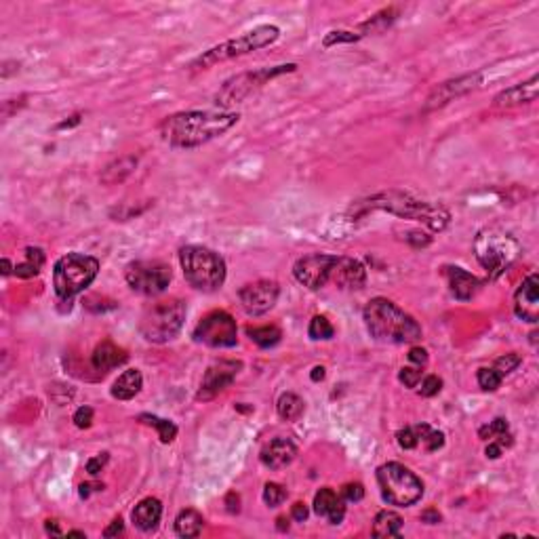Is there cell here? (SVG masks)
<instances>
[{
    "instance_id": "cell-1",
    "label": "cell",
    "mask_w": 539,
    "mask_h": 539,
    "mask_svg": "<svg viewBox=\"0 0 539 539\" xmlns=\"http://www.w3.org/2000/svg\"><path fill=\"white\" fill-rule=\"evenodd\" d=\"M238 112L226 110H187L167 116L158 124V133L165 144L175 150H192L200 148L226 131H230L238 122Z\"/></svg>"
},
{
    "instance_id": "cell-2",
    "label": "cell",
    "mask_w": 539,
    "mask_h": 539,
    "mask_svg": "<svg viewBox=\"0 0 539 539\" xmlns=\"http://www.w3.org/2000/svg\"><path fill=\"white\" fill-rule=\"evenodd\" d=\"M366 331L383 344H415L422 340L419 323L386 297H375L362 312Z\"/></svg>"
},
{
    "instance_id": "cell-3",
    "label": "cell",
    "mask_w": 539,
    "mask_h": 539,
    "mask_svg": "<svg viewBox=\"0 0 539 539\" xmlns=\"http://www.w3.org/2000/svg\"><path fill=\"white\" fill-rule=\"evenodd\" d=\"M360 207L364 209V213L371 209L377 211H388L400 219H413L419 221L424 226H428L432 232H443L451 221V213L439 202H428V200H419L407 192H398V190H390V192H379L366 200L360 202Z\"/></svg>"
},
{
    "instance_id": "cell-4",
    "label": "cell",
    "mask_w": 539,
    "mask_h": 539,
    "mask_svg": "<svg viewBox=\"0 0 539 539\" xmlns=\"http://www.w3.org/2000/svg\"><path fill=\"white\" fill-rule=\"evenodd\" d=\"M521 243L502 228H482L474 238V255L478 264L487 270L489 278H499L521 257Z\"/></svg>"
},
{
    "instance_id": "cell-5",
    "label": "cell",
    "mask_w": 539,
    "mask_h": 539,
    "mask_svg": "<svg viewBox=\"0 0 539 539\" xmlns=\"http://www.w3.org/2000/svg\"><path fill=\"white\" fill-rule=\"evenodd\" d=\"M187 306L180 297L148 303L139 316V333L150 344H167L180 335L185 323Z\"/></svg>"
},
{
    "instance_id": "cell-6",
    "label": "cell",
    "mask_w": 539,
    "mask_h": 539,
    "mask_svg": "<svg viewBox=\"0 0 539 539\" xmlns=\"http://www.w3.org/2000/svg\"><path fill=\"white\" fill-rule=\"evenodd\" d=\"M180 264L190 286L196 291L213 293L226 282V262L209 247L187 245L180 251Z\"/></svg>"
},
{
    "instance_id": "cell-7",
    "label": "cell",
    "mask_w": 539,
    "mask_h": 539,
    "mask_svg": "<svg viewBox=\"0 0 539 539\" xmlns=\"http://www.w3.org/2000/svg\"><path fill=\"white\" fill-rule=\"evenodd\" d=\"M280 38V28L276 25H257L251 32L240 34L238 38H230L217 47H211L209 51H204L198 59H194L190 64V70H209L221 62L234 59V57H243L249 53H255L264 47L274 45Z\"/></svg>"
},
{
    "instance_id": "cell-8",
    "label": "cell",
    "mask_w": 539,
    "mask_h": 539,
    "mask_svg": "<svg viewBox=\"0 0 539 539\" xmlns=\"http://www.w3.org/2000/svg\"><path fill=\"white\" fill-rule=\"evenodd\" d=\"M99 274V260L85 253H68L53 266V286L59 301H72Z\"/></svg>"
},
{
    "instance_id": "cell-9",
    "label": "cell",
    "mask_w": 539,
    "mask_h": 539,
    "mask_svg": "<svg viewBox=\"0 0 539 539\" xmlns=\"http://www.w3.org/2000/svg\"><path fill=\"white\" fill-rule=\"evenodd\" d=\"M377 485L383 502L390 506L409 508L424 497L422 478L398 461H388L377 468Z\"/></svg>"
},
{
    "instance_id": "cell-10",
    "label": "cell",
    "mask_w": 539,
    "mask_h": 539,
    "mask_svg": "<svg viewBox=\"0 0 539 539\" xmlns=\"http://www.w3.org/2000/svg\"><path fill=\"white\" fill-rule=\"evenodd\" d=\"M297 66L295 64H282V66H272V68H260L253 72H243L238 76H232L230 81L224 83V87L217 91L215 95V103L219 108H232L240 101H245L251 93L262 89L264 85H268L270 81L295 72Z\"/></svg>"
},
{
    "instance_id": "cell-11",
    "label": "cell",
    "mask_w": 539,
    "mask_h": 539,
    "mask_svg": "<svg viewBox=\"0 0 539 539\" xmlns=\"http://www.w3.org/2000/svg\"><path fill=\"white\" fill-rule=\"evenodd\" d=\"M171 278H173L171 266L161 260H137L124 268L127 284L135 293H141L148 297H156L165 293Z\"/></svg>"
},
{
    "instance_id": "cell-12",
    "label": "cell",
    "mask_w": 539,
    "mask_h": 539,
    "mask_svg": "<svg viewBox=\"0 0 539 539\" xmlns=\"http://www.w3.org/2000/svg\"><path fill=\"white\" fill-rule=\"evenodd\" d=\"M192 337L209 348H232L238 344V327L232 314L226 310H213L200 318Z\"/></svg>"
},
{
    "instance_id": "cell-13",
    "label": "cell",
    "mask_w": 539,
    "mask_h": 539,
    "mask_svg": "<svg viewBox=\"0 0 539 539\" xmlns=\"http://www.w3.org/2000/svg\"><path fill=\"white\" fill-rule=\"evenodd\" d=\"M337 264V255L327 253H312L295 262L293 276L299 284H303L310 291H318L327 286L333 278V268Z\"/></svg>"
},
{
    "instance_id": "cell-14",
    "label": "cell",
    "mask_w": 539,
    "mask_h": 539,
    "mask_svg": "<svg viewBox=\"0 0 539 539\" xmlns=\"http://www.w3.org/2000/svg\"><path fill=\"white\" fill-rule=\"evenodd\" d=\"M243 371V360H217L213 362L200 381V388L196 392V400L209 402L215 396H219L226 388H230L236 379V375Z\"/></svg>"
},
{
    "instance_id": "cell-15",
    "label": "cell",
    "mask_w": 539,
    "mask_h": 539,
    "mask_svg": "<svg viewBox=\"0 0 539 539\" xmlns=\"http://www.w3.org/2000/svg\"><path fill=\"white\" fill-rule=\"evenodd\" d=\"M278 295L280 286L276 280H255L238 291V301L249 316H262L276 306Z\"/></svg>"
},
{
    "instance_id": "cell-16",
    "label": "cell",
    "mask_w": 539,
    "mask_h": 539,
    "mask_svg": "<svg viewBox=\"0 0 539 539\" xmlns=\"http://www.w3.org/2000/svg\"><path fill=\"white\" fill-rule=\"evenodd\" d=\"M480 85H482V74L480 72H470V74H463V76L445 81V83L436 85L434 89L430 91V95L426 99V105H424V112H432V110L445 108L451 101H455V99L476 91Z\"/></svg>"
},
{
    "instance_id": "cell-17",
    "label": "cell",
    "mask_w": 539,
    "mask_h": 539,
    "mask_svg": "<svg viewBox=\"0 0 539 539\" xmlns=\"http://www.w3.org/2000/svg\"><path fill=\"white\" fill-rule=\"evenodd\" d=\"M514 312L521 320L535 325L539 320V276L529 274L514 295Z\"/></svg>"
},
{
    "instance_id": "cell-18",
    "label": "cell",
    "mask_w": 539,
    "mask_h": 539,
    "mask_svg": "<svg viewBox=\"0 0 539 539\" xmlns=\"http://www.w3.org/2000/svg\"><path fill=\"white\" fill-rule=\"evenodd\" d=\"M333 284H337L340 289H348V291H357L362 289L366 282V270L360 264L359 260L352 257H337V264L333 268Z\"/></svg>"
},
{
    "instance_id": "cell-19",
    "label": "cell",
    "mask_w": 539,
    "mask_h": 539,
    "mask_svg": "<svg viewBox=\"0 0 539 539\" xmlns=\"http://www.w3.org/2000/svg\"><path fill=\"white\" fill-rule=\"evenodd\" d=\"M297 457V445L291 439H274L260 453L262 463L270 470H282Z\"/></svg>"
},
{
    "instance_id": "cell-20",
    "label": "cell",
    "mask_w": 539,
    "mask_h": 539,
    "mask_svg": "<svg viewBox=\"0 0 539 539\" xmlns=\"http://www.w3.org/2000/svg\"><path fill=\"white\" fill-rule=\"evenodd\" d=\"M314 512L329 518L331 525H340L346 516V499L337 495L331 487H323L314 495Z\"/></svg>"
},
{
    "instance_id": "cell-21",
    "label": "cell",
    "mask_w": 539,
    "mask_h": 539,
    "mask_svg": "<svg viewBox=\"0 0 539 539\" xmlns=\"http://www.w3.org/2000/svg\"><path fill=\"white\" fill-rule=\"evenodd\" d=\"M445 276H447V280H449L451 293H453L459 301L472 299V297L480 291V286H482V282H480L474 274H470L468 270L459 268V266H447V268H445Z\"/></svg>"
},
{
    "instance_id": "cell-22",
    "label": "cell",
    "mask_w": 539,
    "mask_h": 539,
    "mask_svg": "<svg viewBox=\"0 0 539 539\" xmlns=\"http://www.w3.org/2000/svg\"><path fill=\"white\" fill-rule=\"evenodd\" d=\"M131 518H133V525H135L139 531H144V533L154 531V529L158 527L161 518H163V504H161V499H156V497H146V499H141V502L133 508Z\"/></svg>"
},
{
    "instance_id": "cell-23",
    "label": "cell",
    "mask_w": 539,
    "mask_h": 539,
    "mask_svg": "<svg viewBox=\"0 0 539 539\" xmlns=\"http://www.w3.org/2000/svg\"><path fill=\"white\" fill-rule=\"evenodd\" d=\"M127 360H129V354H127L122 348H118L114 342L105 340V342H101V344L93 350L91 364H93V369L99 371V373H110L112 369L122 366Z\"/></svg>"
},
{
    "instance_id": "cell-24",
    "label": "cell",
    "mask_w": 539,
    "mask_h": 539,
    "mask_svg": "<svg viewBox=\"0 0 539 539\" xmlns=\"http://www.w3.org/2000/svg\"><path fill=\"white\" fill-rule=\"evenodd\" d=\"M538 99V76H531L527 83H518L510 89L502 91L495 97L497 108H516L523 103H531Z\"/></svg>"
},
{
    "instance_id": "cell-25",
    "label": "cell",
    "mask_w": 539,
    "mask_h": 539,
    "mask_svg": "<svg viewBox=\"0 0 539 539\" xmlns=\"http://www.w3.org/2000/svg\"><path fill=\"white\" fill-rule=\"evenodd\" d=\"M144 386V377H141V371L139 369H127L124 373L118 375V379L112 383V396L116 400H131L139 394Z\"/></svg>"
},
{
    "instance_id": "cell-26",
    "label": "cell",
    "mask_w": 539,
    "mask_h": 539,
    "mask_svg": "<svg viewBox=\"0 0 539 539\" xmlns=\"http://www.w3.org/2000/svg\"><path fill=\"white\" fill-rule=\"evenodd\" d=\"M405 521L394 510H381L377 512L373 521V538H398Z\"/></svg>"
},
{
    "instance_id": "cell-27",
    "label": "cell",
    "mask_w": 539,
    "mask_h": 539,
    "mask_svg": "<svg viewBox=\"0 0 539 539\" xmlns=\"http://www.w3.org/2000/svg\"><path fill=\"white\" fill-rule=\"evenodd\" d=\"M135 167H137V156H120L101 171V183L105 185L122 183L135 171Z\"/></svg>"
},
{
    "instance_id": "cell-28",
    "label": "cell",
    "mask_w": 539,
    "mask_h": 539,
    "mask_svg": "<svg viewBox=\"0 0 539 539\" xmlns=\"http://www.w3.org/2000/svg\"><path fill=\"white\" fill-rule=\"evenodd\" d=\"M202 527H204V518L194 508L181 510L178 518H175V533L180 538H198Z\"/></svg>"
},
{
    "instance_id": "cell-29",
    "label": "cell",
    "mask_w": 539,
    "mask_h": 539,
    "mask_svg": "<svg viewBox=\"0 0 539 539\" xmlns=\"http://www.w3.org/2000/svg\"><path fill=\"white\" fill-rule=\"evenodd\" d=\"M398 17V8L396 6H388L379 13H375L371 19H366L364 23H360L359 34L360 36H369V34H381L386 32Z\"/></svg>"
},
{
    "instance_id": "cell-30",
    "label": "cell",
    "mask_w": 539,
    "mask_h": 539,
    "mask_svg": "<svg viewBox=\"0 0 539 539\" xmlns=\"http://www.w3.org/2000/svg\"><path fill=\"white\" fill-rule=\"evenodd\" d=\"M276 411L284 422H297L306 411V402L295 392H284V394L278 396Z\"/></svg>"
},
{
    "instance_id": "cell-31",
    "label": "cell",
    "mask_w": 539,
    "mask_h": 539,
    "mask_svg": "<svg viewBox=\"0 0 539 539\" xmlns=\"http://www.w3.org/2000/svg\"><path fill=\"white\" fill-rule=\"evenodd\" d=\"M137 422L156 428L158 439H161V443H165V445L173 443L175 436H178V426H175L173 422H169V419H163V417H156V415H150V413H141V415L137 417Z\"/></svg>"
},
{
    "instance_id": "cell-32",
    "label": "cell",
    "mask_w": 539,
    "mask_h": 539,
    "mask_svg": "<svg viewBox=\"0 0 539 539\" xmlns=\"http://www.w3.org/2000/svg\"><path fill=\"white\" fill-rule=\"evenodd\" d=\"M247 335L251 337V342H255L260 348H274L280 337L282 331L274 325H266V327H247Z\"/></svg>"
},
{
    "instance_id": "cell-33",
    "label": "cell",
    "mask_w": 539,
    "mask_h": 539,
    "mask_svg": "<svg viewBox=\"0 0 539 539\" xmlns=\"http://www.w3.org/2000/svg\"><path fill=\"white\" fill-rule=\"evenodd\" d=\"M415 432H417L419 445L428 451V453H434V451L445 447V434H443L441 430H434V428L428 426V424H417V426H415Z\"/></svg>"
},
{
    "instance_id": "cell-34",
    "label": "cell",
    "mask_w": 539,
    "mask_h": 539,
    "mask_svg": "<svg viewBox=\"0 0 539 539\" xmlns=\"http://www.w3.org/2000/svg\"><path fill=\"white\" fill-rule=\"evenodd\" d=\"M308 335H310V340H314V342H320V340H333V335H335V327L329 323V318H327V316H314V318L310 320Z\"/></svg>"
},
{
    "instance_id": "cell-35",
    "label": "cell",
    "mask_w": 539,
    "mask_h": 539,
    "mask_svg": "<svg viewBox=\"0 0 539 539\" xmlns=\"http://www.w3.org/2000/svg\"><path fill=\"white\" fill-rule=\"evenodd\" d=\"M476 379H478V386H480L485 392H495V390L502 386V381H504V377H502L493 366H482V369H478Z\"/></svg>"
},
{
    "instance_id": "cell-36",
    "label": "cell",
    "mask_w": 539,
    "mask_h": 539,
    "mask_svg": "<svg viewBox=\"0 0 539 539\" xmlns=\"http://www.w3.org/2000/svg\"><path fill=\"white\" fill-rule=\"evenodd\" d=\"M360 36L359 32H348V30H333L329 32L325 38H323V47L329 49V47H335V45H352V42H359Z\"/></svg>"
},
{
    "instance_id": "cell-37",
    "label": "cell",
    "mask_w": 539,
    "mask_h": 539,
    "mask_svg": "<svg viewBox=\"0 0 539 539\" xmlns=\"http://www.w3.org/2000/svg\"><path fill=\"white\" fill-rule=\"evenodd\" d=\"M264 504L270 506V508H276V506H280L284 499H286V489L282 487V485H278V482H266V487H264Z\"/></svg>"
},
{
    "instance_id": "cell-38",
    "label": "cell",
    "mask_w": 539,
    "mask_h": 539,
    "mask_svg": "<svg viewBox=\"0 0 539 539\" xmlns=\"http://www.w3.org/2000/svg\"><path fill=\"white\" fill-rule=\"evenodd\" d=\"M504 434H508V422H506L504 417H497V419H493L489 426H482V428L478 430V436H480L482 441L499 439V436H504Z\"/></svg>"
},
{
    "instance_id": "cell-39",
    "label": "cell",
    "mask_w": 539,
    "mask_h": 539,
    "mask_svg": "<svg viewBox=\"0 0 539 539\" xmlns=\"http://www.w3.org/2000/svg\"><path fill=\"white\" fill-rule=\"evenodd\" d=\"M521 364H523V359H521V354H516V352H510V354H504V357H499V359L495 360L493 369H495V371H497L502 377H506V375H510L512 371H516Z\"/></svg>"
},
{
    "instance_id": "cell-40",
    "label": "cell",
    "mask_w": 539,
    "mask_h": 539,
    "mask_svg": "<svg viewBox=\"0 0 539 539\" xmlns=\"http://www.w3.org/2000/svg\"><path fill=\"white\" fill-rule=\"evenodd\" d=\"M396 443L398 447L405 451L417 449L419 447V441H417V432H415V426H407L402 430L396 432Z\"/></svg>"
},
{
    "instance_id": "cell-41",
    "label": "cell",
    "mask_w": 539,
    "mask_h": 539,
    "mask_svg": "<svg viewBox=\"0 0 539 539\" xmlns=\"http://www.w3.org/2000/svg\"><path fill=\"white\" fill-rule=\"evenodd\" d=\"M422 366H402L400 373H398V379L400 383H405V388H417V383L422 381Z\"/></svg>"
},
{
    "instance_id": "cell-42",
    "label": "cell",
    "mask_w": 539,
    "mask_h": 539,
    "mask_svg": "<svg viewBox=\"0 0 539 539\" xmlns=\"http://www.w3.org/2000/svg\"><path fill=\"white\" fill-rule=\"evenodd\" d=\"M441 388H443V379L436 377V375H428V377H424V381H422L419 394H422L424 398H432V396H436V394L441 392Z\"/></svg>"
},
{
    "instance_id": "cell-43",
    "label": "cell",
    "mask_w": 539,
    "mask_h": 539,
    "mask_svg": "<svg viewBox=\"0 0 539 539\" xmlns=\"http://www.w3.org/2000/svg\"><path fill=\"white\" fill-rule=\"evenodd\" d=\"M342 497H344L346 502H360V499L364 497V487H362L360 482H348V485H344V489H342Z\"/></svg>"
},
{
    "instance_id": "cell-44",
    "label": "cell",
    "mask_w": 539,
    "mask_h": 539,
    "mask_svg": "<svg viewBox=\"0 0 539 539\" xmlns=\"http://www.w3.org/2000/svg\"><path fill=\"white\" fill-rule=\"evenodd\" d=\"M93 409L91 407H81V409H76V413H74V417H72V422L76 424V428H81V430H85V428H91V424H93Z\"/></svg>"
},
{
    "instance_id": "cell-45",
    "label": "cell",
    "mask_w": 539,
    "mask_h": 539,
    "mask_svg": "<svg viewBox=\"0 0 539 539\" xmlns=\"http://www.w3.org/2000/svg\"><path fill=\"white\" fill-rule=\"evenodd\" d=\"M108 459H110V455L108 453H99V455H95V457H91L89 461L85 463V470L89 472L91 476H97L103 468H105V463H108Z\"/></svg>"
},
{
    "instance_id": "cell-46",
    "label": "cell",
    "mask_w": 539,
    "mask_h": 539,
    "mask_svg": "<svg viewBox=\"0 0 539 539\" xmlns=\"http://www.w3.org/2000/svg\"><path fill=\"white\" fill-rule=\"evenodd\" d=\"M25 260L40 270L45 266V251L38 249V247H28V249H25Z\"/></svg>"
},
{
    "instance_id": "cell-47",
    "label": "cell",
    "mask_w": 539,
    "mask_h": 539,
    "mask_svg": "<svg viewBox=\"0 0 539 539\" xmlns=\"http://www.w3.org/2000/svg\"><path fill=\"white\" fill-rule=\"evenodd\" d=\"M13 272H15V276H17V278H34V276H38V272H40V270L25 260L23 264H17Z\"/></svg>"
},
{
    "instance_id": "cell-48",
    "label": "cell",
    "mask_w": 539,
    "mask_h": 539,
    "mask_svg": "<svg viewBox=\"0 0 539 539\" xmlns=\"http://www.w3.org/2000/svg\"><path fill=\"white\" fill-rule=\"evenodd\" d=\"M409 360L415 364V366H426L428 364V350H424V348H419V346H413L411 350H409Z\"/></svg>"
},
{
    "instance_id": "cell-49",
    "label": "cell",
    "mask_w": 539,
    "mask_h": 539,
    "mask_svg": "<svg viewBox=\"0 0 539 539\" xmlns=\"http://www.w3.org/2000/svg\"><path fill=\"white\" fill-rule=\"evenodd\" d=\"M407 240L413 245V247H428L430 243H432V236H428V234H424V232H409V236H407Z\"/></svg>"
},
{
    "instance_id": "cell-50",
    "label": "cell",
    "mask_w": 539,
    "mask_h": 539,
    "mask_svg": "<svg viewBox=\"0 0 539 539\" xmlns=\"http://www.w3.org/2000/svg\"><path fill=\"white\" fill-rule=\"evenodd\" d=\"M308 506L303 504V502H295L293 506H291V518L293 521H297V523H303L306 518H308Z\"/></svg>"
},
{
    "instance_id": "cell-51",
    "label": "cell",
    "mask_w": 539,
    "mask_h": 539,
    "mask_svg": "<svg viewBox=\"0 0 539 539\" xmlns=\"http://www.w3.org/2000/svg\"><path fill=\"white\" fill-rule=\"evenodd\" d=\"M419 518H422V523H426V525H439V523L443 521V516H441V512H439L436 508H428V510H424Z\"/></svg>"
},
{
    "instance_id": "cell-52",
    "label": "cell",
    "mask_w": 539,
    "mask_h": 539,
    "mask_svg": "<svg viewBox=\"0 0 539 539\" xmlns=\"http://www.w3.org/2000/svg\"><path fill=\"white\" fill-rule=\"evenodd\" d=\"M122 531H124V523H122V518L118 516V518L112 521V525H110L108 529H103V538H116V535H120Z\"/></svg>"
},
{
    "instance_id": "cell-53",
    "label": "cell",
    "mask_w": 539,
    "mask_h": 539,
    "mask_svg": "<svg viewBox=\"0 0 539 539\" xmlns=\"http://www.w3.org/2000/svg\"><path fill=\"white\" fill-rule=\"evenodd\" d=\"M93 491H103V482H83V485L79 487V493H81L83 499H87Z\"/></svg>"
},
{
    "instance_id": "cell-54",
    "label": "cell",
    "mask_w": 539,
    "mask_h": 539,
    "mask_svg": "<svg viewBox=\"0 0 539 539\" xmlns=\"http://www.w3.org/2000/svg\"><path fill=\"white\" fill-rule=\"evenodd\" d=\"M502 445L497 443V441H489V445H487V449H485V455L489 457V459H497L499 455H502Z\"/></svg>"
},
{
    "instance_id": "cell-55",
    "label": "cell",
    "mask_w": 539,
    "mask_h": 539,
    "mask_svg": "<svg viewBox=\"0 0 539 539\" xmlns=\"http://www.w3.org/2000/svg\"><path fill=\"white\" fill-rule=\"evenodd\" d=\"M240 497L236 495V493H228V497H226V506H228V512H232V514H236L238 510H240Z\"/></svg>"
},
{
    "instance_id": "cell-56",
    "label": "cell",
    "mask_w": 539,
    "mask_h": 539,
    "mask_svg": "<svg viewBox=\"0 0 539 539\" xmlns=\"http://www.w3.org/2000/svg\"><path fill=\"white\" fill-rule=\"evenodd\" d=\"M45 529H47V533H51V535H57V538H59V535H64V533H62V529H59V523H57V521H47V523H45Z\"/></svg>"
},
{
    "instance_id": "cell-57",
    "label": "cell",
    "mask_w": 539,
    "mask_h": 539,
    "mask_svg": "<svg viewBox=\"0 0 539 539\" xmlns=\"http://www.w3.org/2000/svg\"><path fill=\"white\" fill-rule=\"evenodd\" d=\"M81 122V114H74L72 116V120H64V122H59L57 124V129H68V127H74V124H79Z\"/></svg>"
},
{
    "instance_id": "cell-58",
    "label": "cell",
    "mask_w": 539,
    "mask_h": 539,
    "mask_svg": "<svg viewBox=\"0 0 539 539\" xmlns=\"http://www.w3.org/2000/svg\"><path fill=\"white\" fill-rule=\"evenodd\" d=\"M310 377H312V381H320V379H325V366H314V369H312V373H310Z\"/></svg>"
},
{
    "instance_id": "cell-59",
    "label": "cell",
    "mask_w": 539,
    "mask_h": 539,
    "mask_svg": "<svg viewBox=\"0 0 539 539\" xmlns=\"http://www.w3.org/2000/svg\"><path fill=\"white\" fill-rule=\"evenodd\" d=\"M11 270H15V268H13V266H11V262L4 257V260H2V274H4V276H8V274H11Z\"/></svg>"
},
{
    "instance_id": "cell-60",
    "label": "cell",
    "mask_w": 539,
    "mask_h": 539,
    "mask_svg": "<svg viewBox=\"0 0 539 539\" xmlns=\"http://www.w3.org/2000/svg\"><path fill=\"white\" fill-rule=\"evenodd\" d=\"M276 523H278V529H280V531L289 529V523H286V518H282V516H280V518H278Z\"/></svg>"
},
{
    "instance_id": "cell-61",
    "label": "cell",
    "mask_w": 539,
    "mask_h": 539,
    "mask_svg": "<svg viewBox=\"0 0 539 539\" xmlns=\"http://www.w3.org/2000/svg\"><path fill=\"white\" fill-rule=\"evenodd\" d=\"M68 538H85V533L83 531H70Z\"/></svg>"
}]
</instances>
